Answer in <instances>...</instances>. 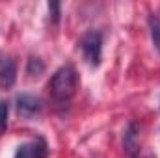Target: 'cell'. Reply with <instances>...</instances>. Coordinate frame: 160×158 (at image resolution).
<instances>
[{
  "mask_svg": "<svg viewBox=\"0 0 160 158\" xmlns=\"http://www.w3.org/2000/svg\"><path fill=\"white\" fill-rule=\"evenodd\" d=\"M123 147L128 155H134L138 151V125L132 121L128 123L127 130H125V138H123Z\"/></svg>",
  "mask_w": 160,
  "mask_h": 158,
  "instance_id": "obj_6",
  "label": "cell"
},
{
  "mask_svg": "<svg viewBox=\"0 0 160 158\" xmlns=\"http://www.w3.org/2000/svg\"><path fill=\"white\" fill-rule=\"evenodd\" d=\"M47 155V147L43 141H32V143H22L17 153H15V158H45Z\"/></svg>",
  "mask_w": 160,
  "mask_h": 158,
  "instance_id": "obj_5",
  "label": "cell"
},
{
  "mask_svg": "<svg viewBox=\"0 0 160 158\" xmlns=\"http://www.w3.org/2000/svg\"><path fill=\"white\" fill-rule=\"evenodd\" d=\"M8 126V102L0 101V132Z\"/></svg>",
  "mask_w": 160,
  "mask_h": 158,
  "instance_id": "obj_9",
  "label": "cell"
},
{
  "mask_svg": "<svg viewBox=\"0 0 160 158\" xmlns=\"http://www.w3.org/2000/svg\"><path fill=\"white\" fill-rule=\"evenodd\" d=\"M77 86H78V77H77V71H75L73 65L60 67L52 75L50 84H48L54 101L60 102V104H67L73 99V95L77 91Z\"/></svg>",
  "mask_w": 160,
  "mask_h": 158,
  "instance_id": "obj_1",
  "label": "cell"
},
{
  "mask_svg": "<svg viewBox=\"0 0 160 158\" xmlns=\"http://www.w3.org/2000/svg\"><path fill=\"white\" fill-rule=\"evenodd\" d=\"M80 48H82V54H84L86 62L91 67H99L101 58H102V36L95 30L88 32L80 39Z\"/></svg>",
  "mask_w": 160,
  "mask_h": 158,
  "instance_id": "obj_2",
  "label": "cell"
},
{
  "mask_svg": "<svg viewBox=\"0 0 160 158\" xmlns=\"http://www.w3.org/2000/svg\"><path fill=\"white\" fill-rule=\"evenodd\" d=\"M17 80V65L11 58H2L0 60V87L9 89Z\"/></svg>",
  "mask_w": 160,
  "mask_h": 158,
  "instance_id": "obj_4",
  "label": "cell"
},
{
  "mask_svg": "<svg viewBox=\"0 0 160 158\" xmlns=\"http://www.w3.org/2000/svg\"><path fill=\"white\" fill-rule=\"evenodd\" d=\"M149 30H151V39L155 43L157 50L160 52V17H151L149 19Z\"/></svg>",
  "mask_w": 160,
  "mask_h": 158,
  "instance_id": "obj_7",
  "label": "cell"
},
{
  "mask_svg": "<svg viewBox=\"0 0 160 158\" xmlns=\"http://www.w3.org/2000/svg\"><path fill=\"white\" fill-rule=\"evenodd\" d=\"M26 71H28L30 77H39L41 73L45 71V63L41 62L39 58H34V56H32V58L28 60V69H26Z\"/></svg>",
  "mask_w": 160,
  "mask_h": 158,
  "instance_id": "obj_8",
  "label": "cell"
},
{
  "mask_svg": "<svg viewBox=\"0 0 160 158\" xmlns=\"http://www.w3.org/2000/svg\"><path fill=\"white\" fill-rule=\"evenodd\" d=\"M48 11L52 15V21L58 22L60 21V4L58 2H48Z\"/></svg>",
  "mask_w": 160,
  "mask_h": 158,
  "instance_id": "obj_10",
  "label": "cell"
},
{
  "mask_svg": "<svg viewBox=\"0 0 160 158\" xmlns=\"http://www.w3.org/2000/svg\"><path fill=\"white\" fill-rule=\"evenodd\" d=\"M41 110H43V101L36 95H30V93H22L17 97V112L22 116V117H32V116H38Z\"/></svg>",
  "mask_w": 160,
  "mask_h": 158,
  "instance_id": "obj_3",
  "label": "cell"
}]
</instances>
